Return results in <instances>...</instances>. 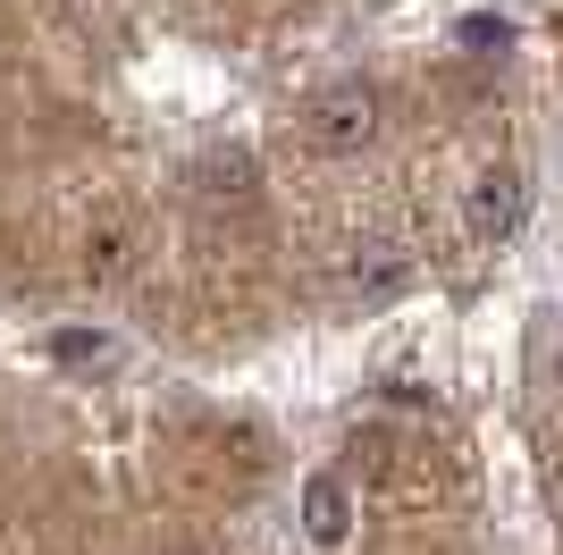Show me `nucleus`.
<instances>
[{"label": "nucleus", "instance_id": "20e7f679", "mask_svg": "<svg viewBox=\"0 0 563 555\" xmlns=\"http://www.w3.org/2000/svg\"><path fill=\"white\" fill-rule=\"evenodd\" d=\"M404 278H412V253H404V244H353V261L336 270V286L371 303V295H396Z\"/></svg>", "mask_w": 563, "mask_h": 555}, {"label": "nucleus", "instance_id": "f03ea898", "mask_svg": "<svg viewBox=\"0 0 563 555\" xmlns=\"http://www.w3.org/2000/svg\"><path fill=\"white\" fill-rule=\"evenodd\" d=\"M521 210H530L521 168H479V177H471V236H479V244H514Z\"/></svg>", "mask_w": 563, "mask_h": 555}, {"label": "nucleus", "instance_id": "39448f33", "mask_svg": "<svg viewBox=\"0 0 563 555\" xmlns=\"http://www.w3.org/2000/svg\"><path fill=\"white\" fill-rule=\"evenodd\" d=\"M126 261H135V236L126 228H101V236H85V278H126Z\"/></svg>", "mask_w": 563, "mask_h": 555}, {"label": "nucleus", "instance_id": "423d86ee", "mask_svg": "<svg viewBox=\"0 0 563 555\" xmlns=\"http://www.w3.org/2000/svg\"><path fill=\"white\" fill-rule=\"evenodd\" d=\"M101 353H110V337H76V328L59 337V362H101Z\"/></svg>", "mask_w": 563, "mask_h": 555}, {"label": "nucleus", "instance_id": "6e6552de", "mask_svg": "<svg viewBox=\"0 0 563 555\" xmlns=\"http://www.w3.org/2000/svg\"><path fill=\"white\" fill-rule=\"evenodd\" d=\"M555 362H563V346H555Z\"/></svg>", "mask_w": 563, "mask_h": 555}, {"label": "nucleus", "instance_id": "0eeeda50", "mask_svg": "<svg viewBox=\"0 0 563 555\" xmlns=\"http://www.w3.org/2000/svg\"><path fill=\"white\" fill-rule=\"evenodd\" d=\"M168 555H211V547H168Z\"/></svg>", "mask_w": 563, "mask_h": 555}, {"label": "nucleus", "instance_id": "7ed1b4c3", "mask_svg": "<svg viewBox=\"0 0 563 555\" xmlns=\"http://www.w3.org/2000/svg\"><path fill=\"white\" fill-rule=\"evenodd\" d=\"M303 531H311V547H345L353 538V488L336 471H311L303 480Z\"/></svg>", "mask_w": 563, "mask_h": 555}, {"label": "nucleus", "instance_id": "f257e3e1", "mask_svg": "<svg viewBox=\"0 0 563 555\" xmlns=\"http://www.w3.org/2000/svg\"><path fill=\"white\" fill-rule=\"evenodd\" d=\"M378 127H387V92L371 76H336L303 101V135L311 152H329V161H353V152H371Z\"/></svg>", "mask_w": 563, "mask_h": 555}]
</instances>
